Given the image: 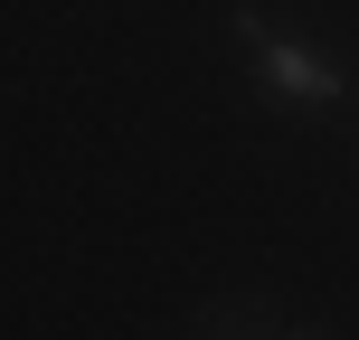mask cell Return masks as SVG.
<instances>
[{
    "instance_id": "obj_2",
    "label": "cell",
    "mask_w": 359,
    "mask_h": 340,
    "mask_svg": "<svg viewBox=\"0 0 359 340\" xmlns=\"http://www.w3.org/2000/svg\"><path fill=\"white\" fill-rule=\"evenodd\" d=\"M198 340H274V331H265V312L227 303V312H208V331H198Z\"/></svg>"
},
{
    "instance_id": "obj_1",
    "label": "cell",
    "mask_w": 359,
    "mask_h": 340,
    "mask_svg": "<svg viewBox=\"0 0 359 340\" xmlns=\"http://www.w3.org/2000/svg\"><path fill=\"white\" fill-rule=\"evenodd\" d=\"M236 38H246V67L265 76V86L284 95V104H341V86H350V76L331 67V57L312 48V38L274 29L265 10H236Z\"/></svg>"
}]
</instances>
